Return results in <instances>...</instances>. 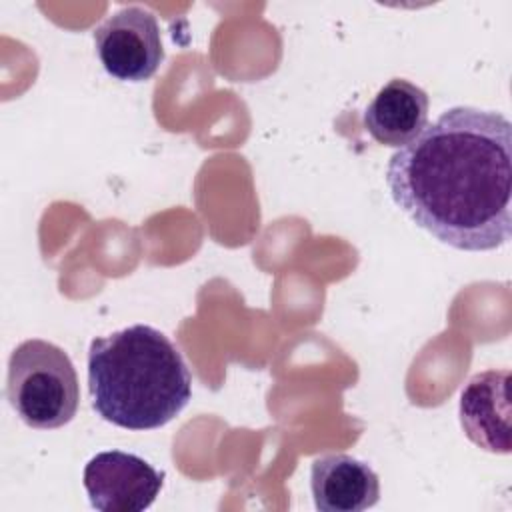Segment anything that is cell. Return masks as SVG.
<instances>
[{"instance_id": "obj_6", "label": "cell", "mask_w": 512, "mask_h": 512, "mask_svg": "<svg viewBox=\"0 0 512 512\" xmlns=\"http://www.w3.org/2000/svg\"><path fill=\"white\" fill-rule=\"evenodd\" d=\"M510 370L474 374L460 392L458 416L464 434L482 450L510 452Z\"/></svg>"}, {"instance_id": "obj_4", "label": "cell", "mask_w": 512, "mask_h": 512, "mask_svg": "<svg viewBox=\"0 0 512 512\" xmlns=\"http://www.w3.org/2000/svg\"><path fill=\"white\" fill-rule=\"evenodd\" d=\"M96 56L104 70L122 82H144L164 60L160 24L140 6H126L94 30Z\"/></svg>"}, {"instance_id": "obj_5", "label": "cell", "mask_w": 512, "mask_h": 512, "mask_svg": "<svg viewBox=\"0 0 512 512\" xmlns=\"http://www.w3.org/2000/svg\"><path fill=\"white\" fill-rule=\"evenodd\" d=\"M82 482L92 508L100 512H142L160 494L164 472L136 454L106 450L88 460Z\"/></svg>"}, {"instance_id": "obj_8", "label": "cell", "mask_w": 512, "mask_h": 512, "mask_svg": "<svg viewBox=\"0 0 512 512\" xmlns=\"http://www.w3.org/2000/svg\"><path fill=\"white\" fill-rule=\"evenodd\" d=\"M428 94L406 78L388 80L364 108V128L380 144L400 148L428 124Z\"/></svg>"}, {"instance_id": "obj_1", "label": "cell", "mask_w": 512, "mask_h": 512, "mask_svg": "<svg viewBox=\"0 0 512 512\" xmlns=\"http://www.w3.org/2000/svg\"><path fill=\"white\" fill-rule=\"evenodd\" d=\"M394 204L442 244L466 252L512 236V124L494 110L454 106L388 160Z\"/></svg>"}, {"instance_id": "obj_2", "label": "cell", "mask_w": 512, "mask_h": 512, "mask_svg": "<svg viewBox=\"0 0 512 512\" xmlns=\"http://www.w3.org/2000/svg\"><path fill=\"white\" fill-rule=\"evenodd\" d=\"M88 390L104 420L128 430H154L184 410L192 376L160 330L134 324L90 342Z\"/></svg>"}, {"instance_id": "obj_7", "label": "cell", "mask_w": 512, "mask_h": 512, "mask_svg": "<svg viewBox=\"0 0 512 512\" xmlns=\"http://www.w3.org/2000/svg\"><path fill=\"white\" fill-rule=\"evenodd\" d=\"M310 490L320 512H362L380 498V480L370 464L330 452L310 466Z\"/></svg>"}, {"instance_id": "obj_3", "label": "cell", "mask_w": 512, "mask_h": 512, "mask_svg": "<svg viewBox=\"0 0 512 512\" xmlns=\"http://www.w3.org/2000/svg\"><path fill=\"white\" fill-rule=\"evenodd\" d=\"M6 396L30 428L52 430L68 424L80 402L78 376L70 356L48 340H24L8 358Z\"/></svg>"}]
</instances>
